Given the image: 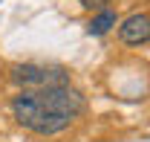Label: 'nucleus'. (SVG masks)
Listing matches in <instances>:
<instances>
[{"label": "nucleus", "mask_w": 150, "mask_h": 142, "mask_svg": "<svg viewBox=\"0 0 150 142\" xmlns=\"http://www.w3.org/2000/svg\"><path fill=\"white\" fill-rule=\"evenodd\" d=\"M84 107H87L84 96L69 84L20 90L18 96H12V113H15L18 125L32 133H40V136L67 131L84 113Z\"/></svg>", "instance_id": "f257e3e1"}, {"label": "nucleus", "mask_w": 150, "mask_h": 142, "mask_svg": "<svg viewBox=\"0 0 150 142\" xmlns=\"http://www.w3.org/2000/svg\"><path fill=\"white\" fill-rule=\"evenodd\" d=\"M12 81L23 90H40V87H61L69 84V72L64 67H43V64H15Z\"/></svg>", "instance_id": "f03ea898"}, {"label": "nucleus", "mask_w": 150, "mask_h": 142, "mask_svg": "<svg viewBox=\"0 0 150 142\" xmlns=\"http://www.w3.org/2000/svg\"><path fill=\"white\" fill-rule=\"evenodd\" d=\"M118 38L130 47H142L150 41V15L139 12V15H130L127 20H121L118 26Z\"/></svg>", "instance_id": "7ed1b4c3"}, {"label": "nucleus", "mask_w": 150, "mask_h": 142, "mask_svg": "<svg viewBox=\"0 0 150 142\" xmlns=\"http://www.w3.org/2000/svg\"><path fill=\"white\" fill-rule=\"evenodd\" d=\"M112 26H115V12L104 9V12H98V15L87 23V32H90V35H104V32H110Z\"/></svg>", "instance_id": "20e7f679"}, {"label": "nucleus", "mask_w": 150, "mask_h": 142, "mask_svg": "<svg viewBox=\"0 0 150 142\" xmlns=\"http://www.w3.org/2000/svg\"><path fill=\"white\" fill-rule=\"evenodd\" d=\"M84 9H93V12H104L107 6H110V0H78Z\"/></svg>", "instance_id": "39448f33"}]
</instances>
